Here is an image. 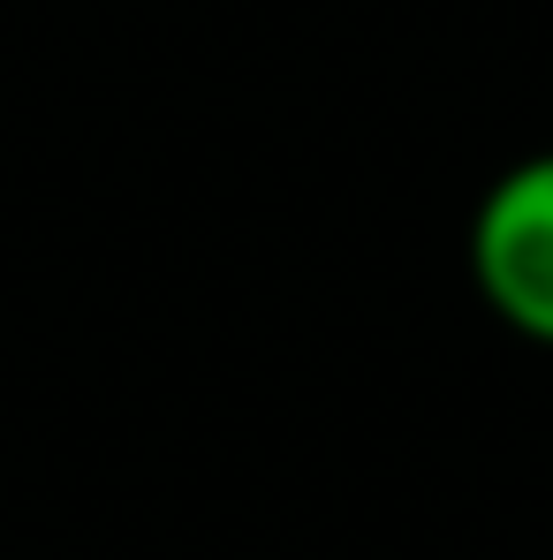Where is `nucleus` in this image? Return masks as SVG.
I'll return each instance as SVG.
<instances>
[{
	"mask_svg": "<svg viewBox=\"0 0 553 560\" xmlns=\"http://www.w3.org/2000/svg\"><path fill=\"white\" fill-rule=\"evenodd\" d=\"M470 288L508 334L553 349V152L485 183L470 212Z\"/></svg>",
	"mask_w": 553,
	"mask_h": 560,
	"instance_id": "f257e3e1",
	"label": "nucleus"
}]
</instances>
